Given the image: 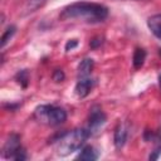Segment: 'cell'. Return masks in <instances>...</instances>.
I'll return each mask as SVG.
<instances>
[{"mask_svg": "<svg viewBox=\"0 0 161 161\" xmlns=\"http://www.w3.org/2000/svg\"><path fill=\"white\" fill-rule=\"evenodd\" d=\"M108 16V9L104 5L87 1H78L63 9L59 18L62 20L78 19L86 23H101Z\"/></svg>", "mask_w": 161, "mask_h": 161, "instance_id": "cell-1", "label": "cell"}, {"mask_svg": "<svg viewBox=\"0 0 161 161\" xmlns=\"http://www.w3.org/2000/svg\"><path fill=\"white\" fill-rule=\"evenodd\" d=\"M89 136H91V133L87 130V127L86 128H75L73 131L63 132L54 141L55 147H57V153L60 156H67L72 152L80 150Z\"/></svg>", "mask_w": 161, "mask_h": 161, "instance_id": "cell-2", "label": "cell"}, {"mask_svg": "<svg viewBox=\"0 0 161 161\" xmlns=\"http://www.w3.org/2000/svg\"><path fill=\"white\" fill-rule=\"evenodd\" d=\"M34 117L49 126H59L67 119V112L62 107H57L53 104H42L38 106L34 111Z\"/></svg>", "mask_w": 161, "mask_h": 161, "instance_id": "cell-3", "label": "cell"}, {"mask_svg": "<svg viewBox=\"0 0 161 161\" xmlns=\"http://www.w3.org/2000/svg\"><path fill=\"white\" fill-rule=\"evenodd\" d=\"M106 114L104 112L102 111V108L99 106H93L91 109H89V116H88V126H87V130L89 131L91 136L97 133L106 123Z\"/></svg>", "mask_w": 161, "mask_h": 161, "instance_id": "cell-4", "label": "cell"}, {"mask_svg": "<svg viewBox=\"0 0 161 161\" xmlns=\"http://www.w3.org/2000/svg\"><path fill=\"white\" fill-rule=\"evenodd\" d=\"M20 148H21L20 136L16 133H11L3 147V156L5 158H14V156Z\"/></svg>", "mask_w": 161, "mask_h": 161, "instance_id": "cell-5", "label": "cell"}, {"mask_svg": "<svg viewBox=\"0 0 161 161\" xmlns=\"http://www.w3.org/2000/svg\"><path fill=\"white\" fill-rule=\"evenodd\" d=\"M127 137H128V126L126 123H118L114 128V132H113V143H114V147L117 150H121L126 141H127Z\"/></svg>", "mask_w": 161, "mask_h": 161, "instance_id": "cell-6", "label": "cell"}, {"mask_svg": "<svg viewBox=\"0 0 161 161\" xmlns=\"http://www.w3.org/2000/svg\"><path fill=\"white\" fill-rule=\"evenodd\" d=\"M96 86V79L92 78H79V80L75 84V94L79 98H84L87 97L91 91L93 89V87Z\"/></svg>", "mask_w": 161, "mask_h": 161, "instance_id": "cell-7", "label": "cell"}, {"mask_svg": "<svg viewBox=\"0 0 161 161\" xmlns=\"http://www.w3.org/2000/svg\"><path fill=\"white\" fill-rule=\"evenodd\" d=\"M147 26L151 30V33L161 40V13L150 16L147 19Z\"/></svg>", "mask_w": 161, "mask_h": 161, "instance_id": "cell-8", "label": "cell"}, {"mask_svg": "<svg viewBox=\"0 0 161 161\" xmlns=\"http://www.w3.org/2000/svg\"><path fill=\"white\" fill-rule=\"evenodd\" d=\"M99 156V152L93 147V146H84L79 155L75 157V160H80V161H94L97 160Z\"/></svg>", "mask_w": 161, "mask_h": 161, "instance_id": "cell-9", "label": "cell"}, {"mask_svg": "<svg viewBox=\"0 0 161 161\" xmlns=\"http://www.w3.org/2000/svg\"><path fill=\"white\" fill-rule=\"evenodd\" d=\"M94 67V62L92 58H84L79 65H78V78H86L88 77Z\"/></svg>", "mask_w": 161, "mask_h": 161, "instance_id": "cell-10", "label": "cell"}, {"mask_svg": "<svg viewBox=\"0 0 161 161\" xmlns=\"http://www.w3.org/2000/svg\"><path fill=\"white\" fill-rule=\"evenodd\" d=\"M146 59V50L142 48H136L133 52V57H132V64L135 69H140Z\"/></svg>", "mask_w": 161, "mask_h": 161, "instance_id": "cell-11", "label": "cell"}, {"mask_svg": "<svg viewBox=\"0 0 161 161\" xmlns=\"http://www.w3.org/2000/svg\"><path fill=\"white\" fill-rule=\"evenodd\" d=\"M15 31H16V26L15 25H10V26L6 28V30L4 31V34L1 35V39H0V47L1 48H4L8 44V42L13 38V35L15 34Z\"/></svg>", "mask_w": 161, "mask_h": 161, "instance_id": "cell-12", "label": "cell"}, {"mask_svg": "<svg viewBox=\"0 0 161 161\" xmlns=\"http://www.w3.org/2000/svg\"><path fill=\"white\" fill-rule=\"evenodd\" d=\"M15 79L16 82L23 87V88H26L28 87V83H29V72L28 69H21L16 73L15 75Z\"/></svg>", "mask_w": 161, "mask_h": 161, "instance_id": "cell-13", "label": "cell"}, {"mask_svg": "<svg viewBox=\"0 0 161 161\" xmlns=\"http://www.w3.org/2000/svg\"><path fill=\"white\" fill-rule=\"evenodd\" d=\"M102 43H103V38H101V36H96V38H93V39L91 40L89 45H91V48H92V49H96V48L101 47V45H102Z\"/></svg>", "mask_w": 161, "mask_h": 161, "instance_id": "cell-14", "label": "cell"}, {"mask_svg": "<svg viewBox=\"0 0 161 161\" xmlns=\"http://www.w3.org/2000/svg\"><path fill=\"white\" fill-rule=\"evenodd\" d=\"M64 72L62 70V69H55L54 70V73H53V79L55 80V82H62L63 79H64Z\"/></svg>", "mask_w": 161, "mask_h": 161, "instance_id": "cell-15", "label": "cell"}, {"mask_svg": "<svg viewBox=\"0 0 161 161\" xmlns=\"http://www.w3.org/2000/svg\"><path fill=\"white\" fill-rule=\"evenodd\" d=\"M77 45H78V40H77V39H70V40H68L67 44H65V52H69V50L74 49Z\"/></svg>", "mask_w": 161, "mask_h": 161, "instance_id": "cell-16", "label": "cell"}, {"mask_svg": "<svg viewBox=\"0 0 161 161\" xmlns=\"http://www.w3.org/2000/svg\"><path fill=\"white\" fill-rule=\"evenodd\" d=\"M158 87H160V91H161V73L158 75Z\"/></svg>", "mask_w": 161, "mask_h": 161, "instance_id": "cell-17", "label": "cell"}, {"mask_svg": "<svg viewBox=\"0 0 161 161\" xmlns=\"http://www.w3.org/2000/svg\"><path fill=\"white\" fill-rule=\"evenodd\" d=\"M158 54H160V55H161V49H158Z\"/></svg>", "mask_w": 161, "mask_h": 161, "instance_id": "cell-18", "label": "cell"}]
</instances>
